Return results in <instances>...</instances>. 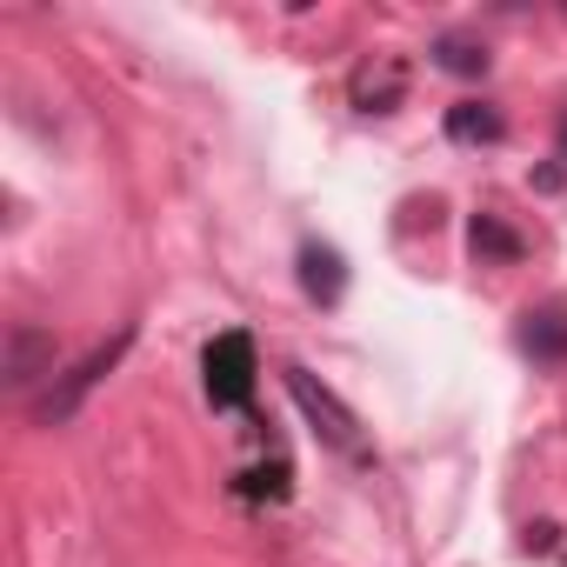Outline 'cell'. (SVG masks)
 Listing matches in <instances>:
<instances>
[{
    "label": "cell",
    "mask_w": 567,
    "mask_h": 567,
    "mask_svg": "<svg viewBox=\"0 0 567 567\" xmlns=\"http://www.w3.org/2000/svg\"><path fill=\"white\" fill-rule=\"evenodd\" d=\"M447 134H454V141H501V134H507V121H501L487 101H461V107L447 114Z\"/></svg>",
    "instance_id": "ba28073f"
},
{
    "label": "cell",
    "mask_w": 567,
    "mask_h": 567,
    "mask_svg": "<svg viewBox=\"0 0 567 567\" xmlns=\"http://www.w3.org/2000/svg\"><path fill=\"white\" fill-rule=\"evenodd\" d=\"M127 348H134V328H121L107 348H94L87 361H74L68 374H54V381H48V394L34 401V421H41V427H68V421L81 414V401H87V394H94V388L114 374V361H121Z\"/></svg>",
    "instance_id": "3957f363"
},
{
    "label": "cell",
    "mask_w": 567,
    "mask_h": 567,
    "mask_svg": "<svg viewBox=\"0 0 567 567\" xmlns=\"http://www.w3.org/2000/svg\"><path fill=\"white\" fill-rule=\"evenodd\" d=\"M520 354H527L534 368H567V308H560V301L520 315Z\"/></svg>",
    "instance_id": "8992f818"
},
{
    "label": "cell",
    "mask_w": 567,
    "mask_h": 567,
    "mask_svg": "<svg viewBox=\"0 0 567 567\" xmlns=\"http://www.w3.org/2000/svg\"><path fill=\"white\" fill-rule=\"evenodd\" d=\"M348 94H354L361 114H394V107L408 101V61H401V54H374V61H361L354 81H348Z\"/></svg>",
    "instance_id": "277c9868"
},
{
    "label": "cell",
    "mask_w": 567,
    "mask_h": 567,
    "mask_svg": "<svg viewBox=\"0 0 567 567\" xmlns=\"http://www.w3.org/2000/svg\"><path fill=\"white\" fill-rule=\"evenodd\" d=\"M474 254L481 260H520V234L501 227L494 214H474Z\"/></svg>",
    "instance_id": "30bf717a"
},
{
    "label": "cell",
    "mask_w": 567,
    "mask_h": 567,
    "mask_svg": "<svg viewBox=\"0 0 567 567\" xmlns=\"http://www.w3.org/2000/svg\"><path fill=\"white\" fill-rule=\"evenodd\" d=\"M54 361H61V348L48 328H34V321L8 328V388L14 394H28L34 381H54Z\"/></svg>",
    "instance_id": "5b68a950"
},
{
    "label": "cell",
    "mask_w": 567,
    "mask_h": 567,
    "mask_svg": "<svg viewBox=\"0 0 567 567\" xmlns=\"http://www.w3.org/2000/svg\"><path fill=\"white\" fill-rule=\"evenodd\" d=\"M301 288L315 295V301H341V288H348V274H341V254L334 247H301Z\"/></svg>",
    "instance_id": "52a82bcc"
},
{
    "label": "cell",
    "mask_w": 567,
    "mask_h": 567,
    "mask_svg": "<svg viewBox=\"0 0 567 567\" xmlns=\"http://www.w3.org/2000/svg\"><path fill=\"white\" fill-rule=\"evenodd\" d=\"M288 394H295V408L308 414V427L321 434V447H334V454H348V461H374V447H368V434H361V414H354L334 388H321L308 368H288Z\"/></svg>",
    "instance_id": "6da1fadb"
},
{
    "label": "cell",
    "mask_w": 567,
    "mask_h": 567,
    "mask_svg": "<svg viewBox=\"0 0 567 567\" xmlns=\"http://www.w3.org/2000/svg\"><path fill=\"white\" fill-rule=\"evenodd\" d=\"M434 61H441L447 74H487V48L467 41V34H441V41H434Z\"/></svg>",
    "instance_id": "9c48e42d"
},
{
    "label": "cell",
    "mask_w": 567,
    "mask_h": 567,
    "mask_svg": "<svg viewBox=\"0 0 567 567\" xmlns=\"http://www.w3.org/2000/svg\"><path fill=\"white\" fill-rule=\"evenodd\" d=\"M560 161H567V114H560Z\"/></svg>",
    "instance_id": "7c38bea8"
},
{
    "label": "cell",
    "mask_w": 567,
    "mask_h": 567,
    "mask_svg": "<svg viewBox=\"0 0 567 567\" xmlns=\"http://www.w3.org/2000/svg\"><path fill=\"white\" fill-rule=\"evenodd\" d=\"M234 487H240L247 501H280V494H288V461H280L274 474H240Z\"/></svg>",
    "instance_id": "8fae6325"
},
{
    "label": "cell",
    "mask_w": 567,
    "mask_h": 567,
    "mask_svg": "<svg viewBox=\"0 0 567 567\" xmlns=\"http://www.w3.org/2000/svg\"><path fill=\"white\" fill-rule=\"evenodd\" d=\"M254 374H260V368H254V334L227 328V334L207 341V354H200V388H207V401H214L220 414H247Z\"/></svg>",
    "instance_id": "7a4b0ae2"
}]
</instances>
